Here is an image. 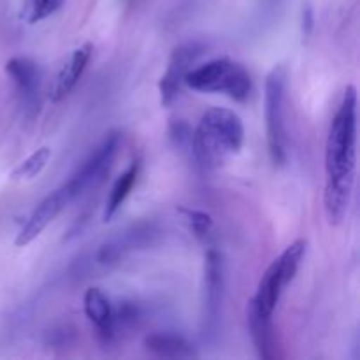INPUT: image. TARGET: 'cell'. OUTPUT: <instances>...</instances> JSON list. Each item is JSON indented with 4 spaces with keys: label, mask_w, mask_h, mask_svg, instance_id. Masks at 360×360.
I'll list each match as a JSON object with an SVG mask.
<instances>
[{
    "label": "cell",
    "mask_w": 360,
    "mask_h": 360,
    "mask_svg": "<svg viewBox=\"0 0 360 360\" xmlns=\"http://www.w3.org/2000/svg\"><path fill=\"white\" fill-rule=\"evenodd\" d=\"M185 84L204 94H227L238 102H245L252 94V77L248 70L227 56L192 67L186 72Z\"/></svg>",
    "instance_id": "obj_3"
},
{
    "label": "cell",
    "mask_w": 360,
    "mask_h": 360,
    "mask_svg": "<svg viewBox=\"0 0 360 360\" xmlns=\"http://www.w3.org/2000/svg\"><path fill=\"white\" fill-rule=\"evenodd\" d=\"M83 308L88 320L97 327L98 336L104 341L115 338V309L101 288H88L83 297Z\"/></svg>",
    "instance_id": "obj_12"
},
{
    "label": "cell",
    "mask_w": 360,
    "mask_h": 360,
    "mask_svg": "<svg viewBox=\"0 0 360 360\" xmlns=\"http://www.w3.org/2000/svg\"><path fill=\"white\" fill-rule=\"evenodd\" d=\"M63 0H25L21 9V20L28 25L41 23L62 7Z\"/></svg>",
    "instance_id": "obj_17"
},
{
    "label": "cell",
    "mask_w": 360,
    "mask_h": 360,
    "mask_svg": "<svg viewBox=\"0 0 360 360\" xmlns=\"http://www.w3.org/2000/svg\"><path fill=\"white\" fill-rule=\"evenodd\" d=\"M144 347L157 357L195 359L197 352L186 338L172 333H155L144 340Z\"/></svg>",
    "instance_id": "obj_13"
},
{
    "label": "cell",
    "mask_w": 360,
    "mask_h": 360,
    "mask_svg": "<svg viewBox=\"0 0 360 360\" xmlns=\"http://www.w3.org/2000/svg\"><path fill=\"white\" fill-rule=\"evenodd\" d=\"M120 143H122V134L120 132L111 130V132L105 134L104 139L91 151V155L84 160V164L63 185L67 192H69L70 199H77L84 192L95 188V186H98L104 181L105 174L109 172L112 162H115L116 153H118Z\"/></svg>",
    "instance_id": "obj_6"
},
{
    "label": "cell",
    "mask_w": 360,
    "mask_h": 360,
    "mask_svg": "<svg viewBox=\"0 0 360 360\" xmlns=\"http://www.w3.org/2000/svg\"><path fill=\"white\" fill-rule=\"evenodd\" d=\"M181 213L185 214L186 220H188L190 227H192L193 234L199 239H206L211 234V229H213V220L207 213L197 210H186L181 207Z\"/></svg>",
    "instance_id": "obj_18"
},
{
    "label": "cell",
    "mask_w": 360,
    "mask_h": 360,
    "mask_svg": "<svg viewBox=\"0 0 360 360\" xmlns=\"http://www.w3.org/2000/svg\"><path fill=\"white\" fill-rule=\"evenodd\" d=\"M285 86L287 72L274 67L266 79V129L269 157L274 165H285L288 158V137L285 127Z\"/></svg>",
    "instance_id": "obj_5"
},
{
    "label": "cell",
    "mask_w": 360,
    "mask_h": 360,
    "mask_svg": "<svg viewBox=\"0 0 360 360\" xmlns=\"http://www.w3.org/2000/svg\"><path fill=\"white\" fill-rule=\"evenodd\" d=\"M306 248H308V243L304 239H297L292 245H288L285 252L267 267L262 280H260L259 288H257V294L250 299L260 311L273 316L285 288L294 281L295 274L301 267L302 259L306 255Z\"/></svg>",
    "instance_id": "obj_4"
},
{
    "label": "cell",
    "mask_w": 360,
    "mask_h": 360,
    "mask_svg": "<svg viewBox=\"0 0 360 360\" xmlns=\"http://www.w3.org/2000/svg\"><path fill=\"white\" fill-rule=\"evenodd\" d=\"M224 260L217 250H210L206 253V326L210 330H214L218 326V319L221 313V302H224Z\"/></svg>",
    "instance_id": "obj_10"
},
{
    "label": "cell",
    "mask_w": 360,
    "mask_h": 360,
    "mask_svg": "<svg viewBox=\"0 0 360 360\" xmlns=\"http://www.w3.org/2000/svg\"><path fill=\"white\" fill-rule=\"evenodd\" d=\"M70 202H72V199H70L69 192H67L63 185L60 186V188H56L55 192L49 193L48 197H44V199L37 204V207L32 211L27 224L21 227L20 234L14 239V245H16L18 248H23V246L30 245L34 239H37L39 236L44 232V229L48 227V225L51 224V221L55 220Z\"/></svg>",
    "instance_id": "obj_9"
},
{
    "label": "cell",
    "mask_w": 360,
    "mask_h": 360,
    "mask_svg": "<svg viewBox=\"0 0 360 360\" xmlns=\"http://www.w3.org/2000/svg\"><path fill=\"white\" fill-rule=\"evenodd\" d=\"M357 171V90L348 84L340 109L330 123L326 146L323 210L330 225L345 220L354 195Z\"/></svg>",
    "instance_id": "obj_1"
},
{
    "label": "cell",
    "mask_w": 360,
    "mask_h": 360,
    "mask_svg": "<svg viewBox=\"0 0 360 360\" xmlns=\"http://www.w3.org/2000/svg\"><path fill=\"white\" fill-rule=\"evenodd\" d=\"M6 72L14 83L20 104L28 118H34L41 105V69L28 56H14L6 63Z\"/></svg>",
    "instance_id": "obj_8"
},
{
    "label": "cell",
    "mask_w": 360,
    "mask_h": 360,
    "mask_svg": "<svg viewBox=\"0 0 360 360\" xmlns=\"http://www.w3.org/2000/svg\"><path fill=\"white\" fill-rule=\"evenodd\" d=\"M51 158V150L48 146H42L39 150H35L34 153L28 155L23 162L14 167V171L11 172V178L14 181H30L35 176H39L42 172V169L46 167V164Z\"/></svg>",
    "instance_id": "obj_16"
},
{
    "label": "cell",
    "mask_w": 360,
    "mask_h": 360,
    "mask_svg": "<svg viewBox=\"0 0 360 360\" xmlns=\"http://www.w3.org/2000/svg\"><path fill=\"white\" fill-rule=\"evenodd\" d=\"M202 49L204 48L199 42H185V44H179L178 48H174V51L171 53L167 69L162 74V79L160 83H158L160 104L164 105V108H169V105H172L178 101L183 84H185L186 72H188L193 67V63L197 62V58L200 56Z\"/></svg>",
    "instance_id": "obj_7"
},
{
    "label": "cell",
    "mask_w": 360,
    "mask_h": 360,
    "mask_svg": "<svg viewBox=\"0 0 360 360\" xmlns=\"http://www.w3.org/2000/svg\"><path fill=\"white\" fill-rule=\"evenodd\" d=\"M137 176H139V162H132L129 167L125 169L123 174L118 176V179L112 185L111 192H109L108 200H105V210H104V221H111V218L118 213V210L122 207V204L125 202V199L129 197V193L132 192L134 185L137 181Z\"/></svg>",
    "instance_id": "obj_15"
},
{
    "label": "cell",
    "mask_w": 360,
    "mask_h": 360,
    "mask_svg": "<svg viewBox=\"0 0 360 360\" xmlns=\"http://www.w3.org/2000/svg\"><path fill=\"white\" fill-rule=\"evenodd\" d=\"M245 127L234 111L211 108L200 116L192 134V151L195 160L206 169L224 167L241 151Z\"/></svg>",
    "instance_id": "obj_2"
},
{
    "label": "cell",
    "mask_w": 360,
    "mask_h": 360,
    "mask_svg": "<svg viewBox=\"0 0 360 360\" xmlns=\"http://www.w3.org/2000/svg\"><path fill=\"white\" fill-rule=\"evenodd\" d=\"M91 53H94V44L91 42H84L83 46H79V48H76L70 53V56L60 67L58 74H56L55 81L51 84V90H49L51 102H55V104L56 102H62L72 91L79 77L83 76L88 62H90Z\"/></svg>",
    "instance_id": "obj_11"
},
{
    "label": "cell",
    "mask_w": 360,
    "mask_h": 360,
    "mask_svg": "<svg viewBox=\"0 0 360 360\" xmlns=\"http://www.w3.org/2000/svg\"><path fill=\"white\" fill-rule=\"evenodd\" d=\"M246 315H248V326H250V334H252V340L255 343L257 354L260 359L271 360L274 359V336H273V322L271 319L273 316L266 315L264 311H260L252 301L248 302V309H246Z\"/></svg>",
    "instance_id": "obj_14"
},
{
    "label": "cell",
    "mask_w": 360,
    "mask_h": 360,
    "mask_svg": "<svg viewBox=\"0 0 360 360\" xmlns=\"http://www.w3.org/2000/svg\"><path fill=\"white\" fill-rule=\"evenodd\" d=\"M302 25L306 27V34H309V30L313 28V13L309 7H306L304 9V20H302Z\"/></svg>",
    "instance_id": "obj_19"
}]
</instances>
